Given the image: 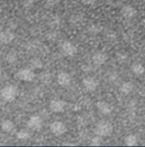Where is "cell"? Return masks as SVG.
<instances>
[{
  "mask_svg": "<svg viewBox=\"0 0 145 147\" xmlns=\"http://www.w3.org/2000/svg\"><path fill=\"white\" fill-rule=\"evenodd\" d=\"M18 95V89L15 86L9 85L4 86L0 91V97L1 98L8 103L13 102Z\"/></svg>",
  "mask_w": 145,
  "mask_h": 147,
  "instance_id": "1",
  "label": "cell"
},
{
  "mask_svg": "<svg viewBox=\"0 0 145 147\" xmlns=\"http://www.w3.org/2000/svg\"><path fill=\"white\" fill-rule=\"evenodd\" d=\"M113 131V125L108 121H99L95 127V133L97 135L103 137H109L112 134Z\"/></svg>",
  "mask_w": 145,
  "mask_h": 147,
  "instance_id": "2",
  "label": "cell"
},
{
  "mask_svg": "<svg viewBox=\"0 0 145 147\" xmlns=\"http://www.w3.org/2000/svg\"><path fill=\"white\" fill-rule=\"evenodd\" d=\"M50 132L55 136L59 137V136L63 135L67 132V126L62 121H53L50 125Z\"/></svg>",
  "mask_w": 145,
  "mask_h": 147,
  "instance_id": "3",
  "label": "cell"
},
{
  "mask_svg": "<svg viewBox=\"0 0 145 147\" xmlns=\"http://www.w3.org/2000/svg\"><path fill=\"white\" fill-rule=\"evenodd\" d=\"M61 51L66 57H73L78 52L77 46L70 41H64L61 45Z\"/></svg>",
  "mask_w": 145,
  "mask_h": 147,
  "instance_id": "4",
  "label": "cell"
},
{
  "mask_svg": "<svg viewBox=\"0 0 145 147\" xmlns=\"http://www.w3.org/2000/svg\"><path fill=\"white\" fill-rule=\"evenodd\" d=\"M15 77L19 80L26 81V82H31L35 78V73L31 69H22L16 73Z\"/></svg>",
  "mask_w": 145,
  "mask_h": 147,
  "instance_id": "5",
  "label": "cell"
},
{
  "mask_svg": "<svg viewBox=\"0 0 145 147\" xmlns=\"http://www.w3.org/2000/svg\"><path fill=\"white\" fill-rule=\"evenodd\" d=\"M82 85L87 92H94L97 89L99 82L92 76H86L82 80Z\"/></svg>",
  "mask_w": 145,
  "mask_h": 147,
  "instance_id": "6",
  "label": "cell"
},
{
  "mask_svg": "<svg viewBox=\"0 0 145 147\" xmlns=\"http://www.w3.org/2000/svg\"><path fill=\"white\" fill-rule=\"evenodd\" d=\"M43 126V119L38 115H33L28 121V127L33 131H39Z\"/></svg>",
  "mask_w": 145,
  "mask_h": 147,
  "instance_id": "7",
  "label": "cell"
},
{
  "mask_svg": "<svg viewBox=\"0 0 145 147\" xmlns=\"http://www.w3.org/2000/svg\"><path fill=\"white\" fill-rule=\"evenodd\" d=\"M91 59H92V63H93V64L95 66L100 67V66L103 65L107 62L108 56L103 51H97V52L93 54Z\"/></svg>",
  "mask_w": 145,
  "mask_h": 147,
  "instance_id": "8",
  "label": "cell"
},
{
  "mask_svg": "<svg viewBox=\"0 0 145 147\" xmlns=\"http://www.w3.org/2000/svg\"><path fill=\"white\" fill-rule=\"evenodd\" d=\"M66 108V102L62 99H54L50 103V110L54 113L63 112Z\"/></svg>",
  "mask_w": 145,
  "mask_h": 147,
  "instance_id": "9",
  "label": "cell"
},
{
  "mask_svg": "<svg viewBox=\"0 0 145 147\" xmlns=\"http://www.w3.org/2000/svg\"><path fill=\"white\" fill-rule=\"evenodd\" d=\"M15 38V34L9 29L6 30H2L0 32V43L3 45H8L10 44Z\"/></svg>",
  "mask_w": 145,
  "mask_h": 147,
  "instance_id": "10",
  "label": "cell"
},
{
  "mask_svg": "<svg viewBox=\"0 0 145 147\" xmlns=\"http://www.w3.org/2000/svg\"><path fill=\"white\" fill-rule=\"evenodd\" d=\"M56 80H57V83L59 86H61L62 87H67L71 84L72 78H71V75L68 73L61 72V73L58 74Z\"/></svg>",
  "mask_w": 145,
  "mask_h": 147,
  "instance_id": "11",
  "label": "cell"
},
{
  "mask_svg": "<svg viewBox=\"0 0 145 147\" xmlns=\"http://www.w3.org/2000/svg\"><path fill=\"white\" fill-rule=\"evenodd\" d=\"M97 108L99 110L100 113H102L103 115H110L113 110V107L112 106V105H110L106 101H103V100L98 101L97 103Z\"/></svg>",
  "mask_w": 145,
  "mask_h": 147,
  "instance_id": "12",
  "label": "cell"
},
{
  "mask_svg": "<svg viewBox=\"0 0 145 147\" xmlns=\"http://www.w3.org/2000/svg\"><path fill=\"white\" fill-rule=\"evenodd\" d=\"M133 89H134V85L130 81H126L122 83L119 88V92L124 95H129L130 93L132 92Z\"/></svg>",
  "mask_w": 145,
  "mask_h": 147,
  "instance_id": "13",
  "label": "cell"
},
{
  "mask_svg": "<svg viewBox=\"0 0 145 147\" xmlns=\"http://www.w3.org/2000/svg\"><path fill=\"white\" fill-rule=\"evenodd\" d=\"M1 128L4 133H11L15 129V123L11 120H4L1 124Z\"/></svg>",
  "mask_w": 145,
  "mask_h": 147,
  "instance_id": "14",
  "label": "cell"
},
{
  "mask_svg": "<svg viewBox=\"0 0 145 147\" xmlns=\"http://www.w3.org/2000/svg\"><path fill=\"white\" fill-rule=\"evenodd\" d=\"M132 71L137 76H141L143 75L145 72V69L143 64L139 63H135L132 65Z\"/></svg>",
  "mask_w": 145,
  "mask_h": 147,
  "instance_id": "15",
  "label": "cell"
},
{
  "mask_svg": "<svg viewBox=\"0 0 145 147\" xmlns=\"http://www.w3.org/2000/svg\"><path fill=\"white\" fill-rule=\"evenodd\" d=\"M122 15L126 19H132V18H133L135 16L136 10L133 8H132L130 6H127V7H125L122 9Z\"/></svg>",
  "mask_w": 145,
  "mask_h": 147,
  "instance_id": "16",
  "label": "cell"
},
{
  "mask_svg": "<svg viewBox=\"0 0 145 147\" xmlns=\"http://www.w3.org/2000/svg\"><path fill=\"white\" fill-rule=\"evenodd\" d=\"M138 138L134 134H129L125 138V144L128 146H134L138 145Z\"/></svg>",
  "mask_w": 145,
  "mask_h": 147,
  "instance_id": "17",
  "label": "cell"
},
{
  "mask_svg": "<svg viewBox=\"0 0 145 147\" xmlns=\"http://www.w3.org/2000/svg\"><path fill=\"white\" fill-rule=\"evenodd\" d=\"M88 33L91 35H96L100 34V32L103 30V27H101L99 24H91L90 27H88Z\"/></svg>",
  "mask_w": 145,
  "mask_h": 147,
  "instance_id": "18",
  "label": "cell"
},
{
  "mask_svg": "<svg viewBox=\"0 0 145 147\" xmlns=\"http://www.w3.org/2000/svg\"><path fill=\"white\" fill-rule=\"evenodd\" d=\"M29 65L31 67V69H40L43 68V62L39 59V58H33L31 59L30 63H29Z\"/></svg>",
  "mask_w": 145,
  "mask_h": 147,
  "instance_id": "19",
  "label": "cell"
},
{
  "mask_svg": "<svg viewBox=\"0 0 145 147\" xmlns=\"http://www.w3.org/2000/svg\"><path fill=\"white\" fill-rule=\"evenodd\" d=\"M102 143H103V137L100 136V135H97V134H96V136H94L91 140V145L93 146H101Z\"/></svg>",
  "mask_w": 145,
  "mask_h": 147,
  "instance_id": "20",
  "label": "cell"
},
{
  "mask_svg": "<svg viewBox=\"0 0 145 147\" xmlns=\"http://www.w3.org/2000/svg\"><path fill=\"white\" fill-rule=\"evenodd\" d=\"M16 137L18 140H27L29 137H30V134L28 131L26 130H21L19 132H17L16 134Z\"/></svg>",
  "mask_w": 145,
  "mask_h": 147,
  "instance_id": "21",
  "label": "cell"
},
{
  "mask_svg": "<svg viewBox=\"0 0 145 147\" xmlns=\"http://www.w3.org/2000/svg\"><path fill=\"white\" fill-rule=\"evenodd\" d=\"M17 60V55L15 51H9L6 56V61L9 63H13Z\"/></svg>",
  "mask_w": 145,
  "mask_h": 147,
  "instance_id": "22",
  "label": "cell"
},
{
  "mask_svg": "<svg viewBox=\"0 0 145 147\" xmlns=\"http://www.w3.org/2000/svg\"><path fill=\"white\" fill-rule=\"evenodd\" d=\"M40 80L44 83V84H49L50 81H51V76L50 74L48 73L43 74L41 76H40Z\"/></svg>",
  "mask_w": 145,
  "mask_h": 147,
  "instance_id": "23",
  "label": "cell"
},
{
  "mask_svg": "<svg viewBox=\"0 0 145 147\" xmlns=\"http://www.w3.org/2000/svg\"><path fill=\"white\" fill-rule=\"evenodd\" d=\"M94 0H83V2L84 3H92Z\"/></svg>",
  "mask_w": 145,
  "mask_h": 147,
  "instance_id": "24",
  "label": "cell"
},
{
  "mask_svg": "<svg viewBox=\"0 0 145 147\" xmlns=\"http://www.w3.org/2000/svg\"><path fill=\"white\" fill-rule=\"evenodd\" d=\"M2 30H3V28H2V27H1V26H0V32H1V31H2Z\"/></svg>",
  "mask_w": 145,
  "mask_h": 147,
  "instance_id": "25",
  "label": "cell"
}]
</instances>
